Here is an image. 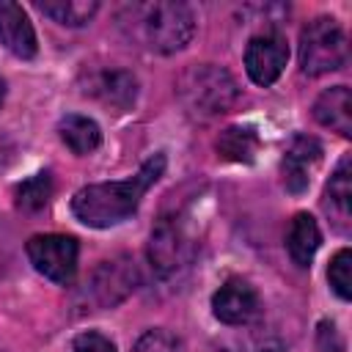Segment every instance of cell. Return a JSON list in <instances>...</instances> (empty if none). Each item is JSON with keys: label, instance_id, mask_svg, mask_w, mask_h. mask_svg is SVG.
Listing matches in <instances>:
<instances>
[{"label": "cell", "instance_id": "6", "mask_svg": "<svg viewBox=\"0 0 352 352\" xmlns=\"http://www.w3.org/2000/svg\"><path fill=\"white\" fill-rule=\"evenodd\" d=\"M28 258L44 278L55 283H72L77 272V256L80 245L69 234H36L28 239Z\"/></svg>", "mask_w": 352, "mask_h": 352}, {"label": "cell", "instance_id": "23", "mask_svg": "<svg viewBox=\"0 0 352 352\" xmlns=\"http://www.w3.org/2000/svg\"><path fill=\"white\" fill-rule=\"evenodd\" d=\"M69 352H116V346H113V341L107 336L88 330V333H80L72 341V349Z\"/></svg>", "mask_w": 352, "mask_h": 352}, {"label": "cell", "instance_id": "16", "mask_svg": "<svg viewBox=\"0 0 352 352\" xmlns=\"http://www.w3.org/2000/svg\"><path fill=\"white\" fill-rule=\"evenodd\" d=\"M214 148L228 162H253L261 148V138L253 126H226L217 135Z\"/></svg>", "mask_w": 352, "mask_h": 352}, {"label": "cell", "instance_id": "10", "mask_svg": "<svg viewBox=\"0 0 352 352\" xmlns=\"http://www.w3.org/2000/svg\"><path fill=\"white\" fill-rule=\"evenodd\" d=\"M322 162V143L311 135H297L292 138L283 162H280V173H283V184L292 195H300L308 190L311 184V173L314 168Z\"/></svg>", "mask_w": 352, "mask_h": 352}, {"label": "cell", "instance_id": "8", "mask_svg": "<svg viewBox=\"0 0 352 352\" xmlns=\"http://www.w3.org/2000/svg\"><path fill=\"white\" fill-rule=\"evenodd\" d=\"M135 283H138V270L126 256L102 261L88 280V297L96 302V308H113L135 289Z\"/></svg>", "mask_w": 352, "mask_h": 352}, {"label": "cell", "instance_id": "14", "mask_svg": "<svg viewBox=\"0 0 352 352\" xmlns=\"http://www.w3.org/2000/svg\"><path fill=\"white\" fill-rule=\"evenodd\" d=\"M314 118L338 132L341 138L352 135V94L346 85H333L327 91H322L314 102Z\"/></svg>", "mask_w": 352, "mask_h": 352}, {"label": "cell", "instance_id": "9", "mask_svg": "<svg viewBox=\"0 0 352 352\" xmlns=\"http://www.w3.org/2000/svg\"><path fill=\"white\" fill-rule=\"evenodd\" d=\"M258 308H261L258 292L245 278H228L212 294V314L228 327H242V324L253 322Z\"/></svg>", "mask_w": 352, "mask_h": 352}, {"label": "cell", "instance_id": "7", "mask_svg": "<svg viewBox=\"0 0 352 352\" xmlns=\"http://www.w3.org/2000/svg\"><path fill=\"white\" fill-rule=\"evenodd\" d=\"M289 60V44L283 33L267 30L248 41L245 47V72L256 85H272Z\"/></svg>", "mask_w": 352, "mask_h": 352}, {"label": "cell", "instance_id": "3", "mask_svg": "<svg viewBox=\"0 0 352 352\" xmlns=\"http://www.w3.org/2000/svg\"><path fill=\"white\" fill-rule=\"evenodd\" d=\"M176 94L187 113L204 121L228 113L239 99L234 77L214 63H195L184 69L176 80Z\"/></svg>", "mask_w": 352, "mask_h": 352}, {"label": "cell", "instance_id": "1", "mask_svg": "<svg viewBox=\"0 0 352 352\" xmlns=\"http://www.w3.org/2000/svg\"><path fill=\"white\" fill-rule=\"evenodd\" d=\"M165 173V154L148 157L138 173L121 182H99L85 184L72 198V212L80 223L91 228H110L132 217L146 195V190Z\"/></svg>", "mask_w": 352, "mask_h": 352}, {"label": "cell", "instance_id": "12", "mask_svg": "<svg viewBox=\"0 0 352 352\" xmlns=\"http://www.w3.org/2000/svg\"><path fill=\"white\" fill-rule=\"evenodd\" d=\"M324 212L330 214L333 226L338 231H349V223H352V165H349V157H344L338 162V168L333 170L327 187H324Z\"/></svg>", "mask_w": 352, "mask_h": 352}, {"label": "cell", "instance_id": "11", "mask_svg": "<svg viewBox=\"0 0 352 352\" xmlns=\"http://www.w3.org/2000/svg\"><path fill=\"white\" fill-rule=\"evenodd\" d=\"M0 41L8 52H14L16 58H25V60L38 52L36 30H33L22 6L0 3Z\"/></svg>", "mask_w": 352, "mask_h": 352}, {"label": "cell", "instance_id": "19", "mask_svg": "<svg viewBox=\"0 0 352 352\" xmlns=\"http://www.w3.org/2000/svg\"><path fill=\"white\" fill-rule=\"evenodd\" d=\"M14 198H16V206L25 209V212H38L50 204L52 198V176L47 170L25 179L22 184H16L14 190Z\"/></svg>", "mask_w": 352, "mask_h": 352}, {"label": "cell", "instance_id": "17", "mask_svg": "<svg viewBox=\"0 0 352 352\" xmlns=\"http://www.w3.org/2000/svg\"><path fill=\"white\" fill-rule=\"evenodd\" d=\"M60 140L74 151V154H91L94 148H99L102 143V129L94 118L80 116V113H69L60 118L58 124Z\"/></svg>", "mask_w": 352, "mask_h": 352}, {"label": "cell", "instance_id": "13", "mask_svg": "<svg viewBox=\"0 0 352 352\" xmlns=\"http://www.w3.org/2000/svg\"><path fill=\"white\" fill-rule=\"evenodd\" d=\"M85 94H94L99 102H104L116 110H129L138 96V80L132 72H124V69L99 72L91 77Z\"/></svg>", "mask_w": 352, "mask_h": 352}, {"label": "cell", "instance_id": "20", "mask_svg": "<svg viewBox=\"0 0 352 352\" xmlns=\"http://www.w3.org/2000/svg\"><path fill=\"white\" fill-rule=\"evenodd\" d=\"M209 352H286L272 333H245L236 338H223L209 346Z\"/></svg>", "mask_w": 352, "mask_h": 352}, {"label": "cell", "instance_id": "24", "mask_svg": "<svg viewBox=\"0 0 352 352\" xmlns=\"http://www.w3.org/2000/svg\"><path fill=\"white\" fill-rule=\"evenodd\" d=\"M3 99H6V80L0 77V104H3Z\"/></svg>", "mask_w": 352, "mask_h": 352}, {"label": "cell", "instance_id": "5", "mask_svg": "<svg viewBox=\"0 0 352 352\" xmlns=\"http://www.w3.org/2000/svg\"><path fill=\"white\" fill-rule=\"evenodd\" d=\"M195 256V239L190 236L187 226L170 214V217H160V223L151 228L148 236V261L151 270L162 278L179 275L184 267H190Z\"/></svg>", "mask_w": 352, "mask_h": 352}, {"label": "cell", "instance_id": "4", "mask_svg": "<svg viewBox=\"0 0 352 352\" xmlns=\"http://www.w3.org/2000/svg\"><path fill=\"white\" fill-rule=\"evenodd\" d=\"M349 60V44L344 28L333 16L311 19L300 33V69L311 77L338 72Z\"/></svg>", "mask_w": 352, "mask_h": 352}, {"label": "cell", "instance_id": "18", "mask_svg": "<svg viewBox=\"0 0 352 352\" xmlns=\"http://www.w3.org/2000/svg\"><path fill=\"white\" fill-rule=\"evenodd\" d=\"M38 8L41 14L52 16L66 28H80L99 11V3L96 0H52V3H38Z\"/></svg>", "mask_w": 352, "mask_h": 352}, {"label": "cell", "instance_id": "2", "mask_svg": "<svg viewBox=\"0 0 352 352\" xmlns=\"http://www.w3.org/2000/svg\"><path fill=\"white\" fill-rule=\"evenodd\" d=\"M118 25L132 41L162 55L182 50L195 33L192 8L173 0L124 6L118 14Z\"/></svg>", "mask_w": 352, "mask_h": 352}, {"label": "cell", "instance_id": "22", "mask_svg": "<svg viewBox=\"0 0 352 352\" xmlns=\"http://www.w3.org/2000/svg\"><path fill=\"white\" fill-rule=\"evenodd\" d=\"M132 352H184V346L173 333H168L162 327H154V330H146L135 341Z\"/></svg>", "mask_w": 352, "mask_h": 352}, {"label": "cell", "instance_id": "15", "mask_svg": "<svg viewBox=\"0 0 352 352\" xmlns=\"http://www.w3.org/2000/svg\"><path fill=\"white\" fill-rule=\"evenodd\" d=\"M322 245V231L308 212H297L286 231V250L297 267H308Z\"/></svg>", "mask_w": 352, "mask_h": 352}, {"label": "cell", "instance_id": "21", "mask_svg": "<svg viewBox=\"0 0 352 352\" xmlns=\"http://www.w3.org/2000/svg\"><path fill=\"white\" fill-rule=\"evenodd\" d=\"M327 280H330L333 292H336L341 300H349V297H352V250H349V248H341V250L330 258Z\"/></svg>", "mask_w": 352, "mask_h": 352}]
</instances>
